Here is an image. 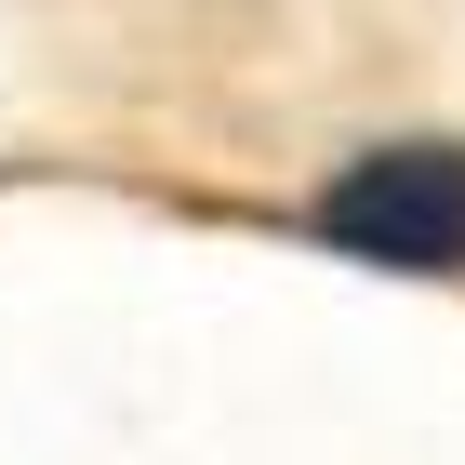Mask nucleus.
I'll list each match as a JSON object with an SVG mask.
<instances>
[{"instance_id":"obj_1","label":"nucleus","mask_w":465,"mask_h":465,"mask_svg":"<svg viewBox=\"0 0 465 465\" xmlns=\"http://www.w3.org/2000/svg\"><path fill=\"white\" fill-rule=\"evenodd\" d=\"M320 240L359 252V266H399V280H452L465 266V146L452 134H412V146H372L320 186Z\"/></svg>"}]
</instances>
